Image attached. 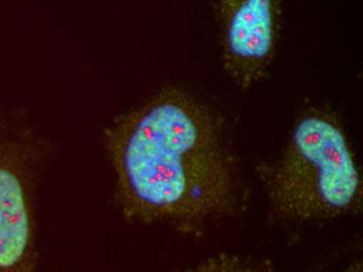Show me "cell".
Masks as SVG:
<instances>
[{"instance_id":"277c9868","label":"cell","mask_w":363,"mask_h":272,"mask_svg":"<svg viewBox=\"0 0 363 272\" xmlns=\"http://www.w3.org/2000/svg\"><path fill=\"white\" fill-rule=\"evenodd\" d=\"M221 61L241 90L271 70L282 26L283 0H218Z\"/></svg>"},{"instance_id":"7a4b0ae2","label":"cell","mask_w":363,"mask_h":272,"mask_svg":"<svg viewBox=\"0 0 363 272\" xmlns=\"http://www.w3.org/2000/svg\"><path fill=\"white\" fill-rule=\"evenodd\" d=\"M258 174L272 209L292 221L333 219L357 207L362 181L349 141L333 114L311 109L284 151Z\"/></svg>"},{"instance_id":"6da1fadb","label":"cell","mask_w":363,"mask_h":272,"mask_svg":"<svg viewBox=\"0 0 363 272\" xmlns=\"http://www.w3.org/2000/svg\"><path fill=\"white\" fill-rule=\"evenodd\" d=\"M105 146L115 199L128 220L191 233L240 202L223 119L180 88H165L115 119Z\"/></svg>"},{"instance_id":"3957f363","label":"cell","mask_w":363,"mask_h":272,"mask_svg":"<svg viewBox=\"0 0 363 272\" xmlns=\"http://www.w3.org/2000/svg\"><path fill=\"white\" fill-rule=\"evenodd\" d=\"M50 152L21 121H0V272L36 267V194Z\"/></svg>"}]
</instances>
